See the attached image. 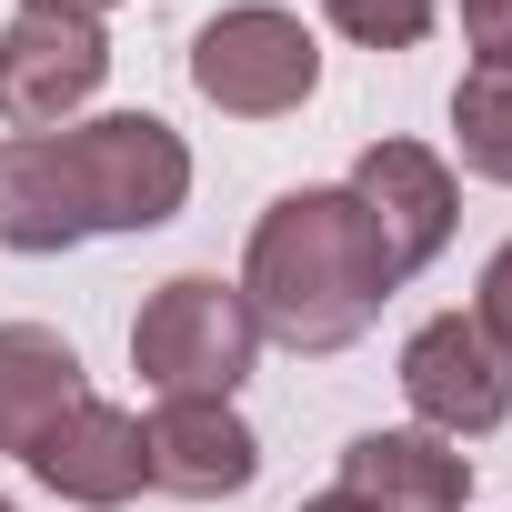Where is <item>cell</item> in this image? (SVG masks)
<instances>
[{"instance_id":"1","label":"cell","mask_w":512,"mask_h":512,"mask_svg":"<svg viewBox=\"0 0 512 512\" xmlns=\"http://www.w3.org/2000/svg\"><path fill=\"white\" fill-rule=\"evenodd\" d=\"M191 201V141L161 111H101L71 131H0V251H81L91 231H161Z\"/></svg>"},{"instance_id":"2","label":"cell","mask_w":512,"mask_h":512,"mask_svg":"<svg viewBox=\"0 0 512 512\" xmlns=\"http://www.w3.org/2000/svg\"><path fill=\"white\" fill-rule=\"evenodd\" d=\"M402 282L382 272V241L362 231L352 191H282L262 221H251V251H241V302L282 352H352L372 332V312L392 302Z\"/></svg>"},{"instance_id":"3","label":"cell","mask_w":512,"mask_h":512,"mask_svg":"<svg viewBox=\"0 0 512 512\" xmlns=\"http://www.w3.org/2000/svg\"><path fill=\"white\" fill-rule=\"evenodd\" d=\"M251 352H262V322L221 272H171L131 322V372L161 402H231L251 382Z\"/></svg>"},{"instance_id":"4","label":"cell","mask_w":512,"mask_h":512,"mask_svg":"<svg viewBox=\"0 0 512 512\" xmlns=\"http://www.w3.org/2000/svg\"><path fill=\"white\" fill-rule=\"evenodd\" d=\"M191 91L221 121H282L322 91V41L282 11V0H231L191 31Z\"/></svg>"},{"instance_id":"5","label":"cell","mask_w":512,"mask_h":512,"mask_svg":"<svg viewBox=\"0 0 512 512\" xmlns=\"http://www.w3.org/2000/svg\"><path fill=\"white\" fill-rule=\"evenodd\" d=\"M402 402L422 432L442 442H482L512 422V352L472 322V312H432L412 342H402Z\"/></svg>"},{"instance_id":"6","label":"cell","mask_w":512,"mask_h":512,"mask_svg":"<svg viewBox=\"0 0 512 512\" xmlns=\"http://www.w3.org/2000/svg\"><path fill=\"white\" fill-rule=\"evenodd\" d=\"M111 81V31L71 11H11L0 31V121L11 131H71Z\"/></svg>"},{"instance_id":"7","label":"cell","mask_w":512,"mask_h":512,"mask_svg":"<svg viewBox=\"0 0 512 512\" xmlns=\"http://www.w3.org/2000/svg\"><path fill=\"white\" fill-rule=\"evenodd\" d=\"M352 211H362V231L382 241V272L392 282H412V272H432L442 262V241H452V221H462V191H452V161L432 151V141H372L362 161H352Z\"/></svg>"},{"instance_id":"8","label":"cell","mask_w":512,"mask_h":512,"mask_svg":"<svg viewBox=\"0 0 512 512\" xmlns=\"http://www.w3.org/2000/svg\"><path fill=\"white\" fill-rule=\"evenodd\" d=\"M141 482L171 502H231L262 482V442L231 402H161L141 422Z\"/></svg>"},{"instance_id":"9","label":"cell","mask_w":512,"mask_h":512,"mask_svg":"<svg viewBox=\"0 0 512 512\" xmlns=\"http://www.w3.org/2000/svg\"><path fill=\"white\" fill-rule=\"evenodd\" d=\"M21 462H31L61 502H81V512H121L131 492H151V482H141V422H131L121 402H91V392H81Z\"/></svg>"},{"instance_id":"10","label":"cell","mask_w":512,"mask_h":512,"mask_svg":"<svg viewBox=\"0 0 512 512\" xmlns=\"http://www.w3.org/2000/svg\"><path fill=\"white\" fill-rule=\"evenodd\" d=\"M332 492H352L372 512H462L472 502V462H462V442H442L422 422L412 432H352Z\"/></svg>"},{"instance_id":"11","label":"cell","mask_w":512,"mask_h":512,"mask_svg":"<svg viewBox=\"0 0 512 512\" xmlns=\"http://www.w3.org/2000/svg\"><path fill=\"white\" fill-rule=\"evenodd\" d=\"M81 392V352L51 322H0V452H31Z\"/></svg>"},{"instance_id":"12","label":"cell","mask_w":512,"mask_h":512,"mask_svg":"<svg viewBox=\"0 0 512 512\" xmlns=\"http://www.w3.org/2000/svg\"><path fill=\"white\" fill-rule=\"evenodd\" d=\"M452 151H462V171L472 181H502L512 191V71H462V91H452Z\"/></svg>"},{"instance_id":"13","label":"cell","mask_w":512,"mask_h":512,"mask_svg":"<svg viewBox=\"0 0 512 512\" xmlns=\"http://www.w3.org/2000/svg\"><path fill=\"white\" fill-rule=\"evenodd\" d=\"M322 21L362 51H412V41H432L442 0H322Z\"/></svg>"},{"instance_id":"14","label":"cell","mask_w":512,"mask_h":512,"mask_svg":"<svg viewBox=\"0 0 512 512\" xmlns=\"http://www.w3.org/2000/svg\"><path fill=\"white\" fill-rule=\"evenodd\" d=\"M462 41L482 51V71H512V0H462Z\"/></svg>"},{"instance_id":"15","label":"cell","mask_w":512,"mask_h":512,"mask_svg":"<svg viewBox=\"0 0 512 512\" xmlns=\"http://www.w3.org/2000/svg\"><path fill=\"white\" fill-rule=\"evenodd\" d=\"M472 322H482V332L512 352V241H502L492 262H482V302H472Z\"/></svg>"},{"instance_id":"16","label":"cell","mask_w":512,"mask_h":512,"mask_svg":"<svg viewBox=\"0 0 512 512\" xmlns=\"http://www.w3.org/2000/svg\"><path fill=\"white\" fill-rule=\"evenodd\" d=\"M21 11H71V21H101V11H121V0H21Z\"/></svg>"},{"instance_id":"17","label":"cell","mask_w":512,"mask_h":512,"mask_svg":"<svg viewBox=\"0 0 512 512\" xmlns=\"http://www.w3.org/2000/svg\"><path fill=\"white\" fill-rule=\"evenodd\" d=\"M302 512H372V502H352V492H312Z\"/></svg>"},{"instance_id":"18","label":"cell","mask_w":512,"mask_h":512,"mask_svg":"<svg viewBox=\"0 0 512 512\" xmlns=\"http://www.w3.org/2000/svg\"><path fill=\"white\" fill-rule=\"evenodd\" d=\"M0 512H11V502H0Z\"/></svg>"}]
</instances>
